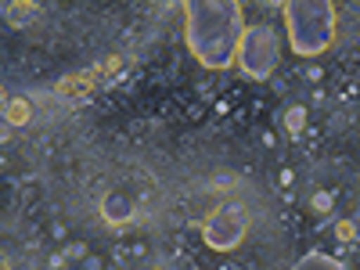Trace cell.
I'll use <instances>...</instances> for the list:
<instances>
[{
	"instance_id": "cell-3",
	"label": "cell",
	"mask_w": 360,
	"mask_h": 270,
	"mask_svg": "<svg viewBox=\"0 0 360 270\" xmlns=\"http://www.w3.org/2000/svg\"><path fill=\"white\" fill-rule=\"evenodd\" d=\"M278 51H281V44H278V33H274L270 25H249V29H242L238 58H242V69H245L249 76L263 79V76L274 72Z\"/></svg>"
},
{
	"instance_id": "cell-4",
	"label": "cell",
	"mask_w": 360,
	"mask_h": 270,
	"mask_svg": "<svg viewBox=\"0 0 360 270\" xmlns=\"http://www.w3.org/2000/svg\"><path fill=\"white\" fill-rule=\"evenodd\" d=\"M245 227H249L245 209L231 202V205H217L213 213H209L202 234H205V245H213V249H234L245 238Z\"/></svg>"
},
{
	"instance_id": "cell-7",
	"label": "cell",
	"mask_w": 360,
	"mask_h": 270,
	"mask_svg": "<svg viewBox=\"0 0 360 270\" xmlns=\"http://www.w3.org/2000/svg\"><path fill=\"white\" fill-rule=\"evenodd\" d=\"M4 15H8V22L18 25V22H25V18H33V15H37V4H22V8H18V4H8Z\"/></svg>"
},
{
	"instance_id": "cell-5",
	"label": "cell",
	"mask_w": 360,
	"mask_h": 270,
	"mask_svg": "<svg viewBox=\"0 0 360 270\" xmlns=\"http://www.w3.org/2000/svg\"><path fill=\"white\" fill-rule=\"evenodd\" d=\"M101 213H105V220H112V224H127V220H134V205H130V198H123V195H108L105 205H101Z\"/></svg>"
},
{
	"instance_id": "cell-6",
	"label": "cell",
	"mask_w": 360,
	"mask_h": 270,
	"mask_svg": "<svg viewBox=\"0 0 360 270\" xmlns=\"http://www.w3.org/2000/svg\"><path fill=\"white\" fill-rule=\"evenodd\" d=\"M4 119H8L11 127H25L29 119H33V108H29L25 98H8V105H4Z\"/></svg>"
},
{
	"instance_id": "cell-9",
	"label": "cell",
	"mask_w": 360,
	"mask_h": 270,
	"mask_svg": "<svg viewBox=\"0 0 360 270\" xmlns=\"http://www.w3.org/2000/svg\"><path fill=\"white\" fill-rule=\"evenodd\" d=\"M335 234L342 238V242H353V238H356V227H353V220H339V224H335Z\"/></svg>"
},
{
	"instance_id": "cell-1",
	"label": "cell",
	"mask_w": 360,
	"mask_h": 270,
	"mask_svg": "<svg viewBox=\"0 0 360 270\" xmlns=\"http://www.w3.org/2000/svg\"><path fill=\"white\" fill-rule=\"evenodd\" d=\"M234 4H191L188 8V44L202 58V65H227L231 54L242 44V29H238Z\"/></svg>"
},
{
	"instance_id": "cell-2",
	"label": "cell",
	"mask_w": 360,
	"mask_h": 270,
	"mask_svg": "<svg viewBox=\"0 0 360 270\" xmlns=\"http://www.w3.org/2000/svg\"><path fill=\"white\" fill-rule=\"evenodd\" d=\"M288 40L299 54H321L335 37V8L332 4H288Z\"/></svg>"
},
{
	"instance_id": "cell-11",
	"label": "cell",
	"mask_w": 360,
	"mask_h": 270,
	"mask_svg": "<svg viewBox=\"0 0 360 270\" xmlns=\"http://www.w3.org/2000/svg\"><path fill=\"white\" fill-rule=\"evenodd\" d=\"M62 256H65V259H83V256H86V249H83V242H72Z\"/></svg>"
},
{
	"instance_id": "cell-8",
	"label": "cell",
	"mask_w": 360,
	"mask_h": 270,
	"mask_svg": "<svg viewBox=\"0 0 360 270\" xmlns=\"http://www.w3.org/2000/svg\"><path fill=\"white\" fill-rule=\"evenodd\" d=\"M303 123H307V108H288V115H285V127L292 130V134H299V130H303Z\"/></svg>"
},
{
	"instance_id": "cell-10",
	"label": "cell",
	"mask_w": 360,
	"mask_h": 270,
	"mask_svg": "<svg viewBox=\"0 0 360 270\" xmlns=\"http://www.w3.org/2000/svg\"><path fill=\"white\" fill-rule=\"evenodd\" d=\"M328 209H332V195L317 191V195H314V213H328Z\"/></svg>"
}]
</instances>
